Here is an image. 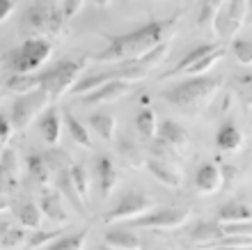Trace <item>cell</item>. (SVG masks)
Here are the masks:
<instances>
[{"mask_svg":"<svg viewBox=\"0 0 252 250\" xmlns=\"http://www.w3.org/2000/svg\"><path fill=\"white\" fill-rule=\"evenodd\" d=\"M174 23H177V16L167 21H149L133 33L108 37V46L96 55V60L99 62H124V60L140 58L152 48H156L158 44H163L165 35L174 28Z\"/></svg>","mask_w":252,"mask_h":250,"instance_id":"6da1fadb","label":"cell"},{"mask_svg":"<svg viewBox=\"0 0 252 250\" xmlns=\"http://www.w3.org/2000/svg\"><path fill=\"white\" fill-rule=\"evenodd\" d=\"M64 9L58 0H37L26 9L21 21V33L28 37H53L64 26Z\"/></svg>","mask_w":252,"mask_h":250,"instance_id":"7a4b0ae2","label":"cell"},{"mask_svg":"<svg viewBox=\"0 0 252 250\" xmlns=\"http://www.w3.org/2000/svg\"><path fill=\"white\" fill-rule=\"evenodd\" d=\"M220 87H222V80L216 76H195L167 90L163 97L167 104L177 108H199L206 101H211Z\"/></svg>","mask_w":252,"mask_h":250,"instance_id":"3957f363","label":"cell"},{"mask_svg":"<svg viewBox=\"0 0 252 250\" xmlns=\"http://www.w3.org/2000/svg\"><path fill=\"white\" fill-rule=\"evenodd\" d=\"M53 53V44L48 37H28L19 48H14L5 55L7 67L12 73H34Z\"/></svg>","mask_w":252,"mask_h":250,"instance_id":"277c9868","label":"cell"},{"mask_svg":"<svg viewBox=\"0 0 252 250\" xmlns=\"http://www.w3.org/2000/svg\"><path fill=\"white\" fill-rule=\"evenodd\" d=\"M85 60L87 58L62 60V62H58L55 67L41 71V87L51 94V99L58 101L62 94L71 92V87L76 85V80H78V73L85 69Z\"/></svg>","mask_w":252,"mask_h":250,"instance_id":"5b68a950","label":"cell"},{"mask_svg":"<svg viewBox=\"0 0 252 250\" xmlns=\"http://www.w3.org/2000/svg\"><path fill=\"white\" fill-rule=\"evenodd\" d=\"M48 104H53V99H51V94H48L44 87H37L32 92H26L23 97H19L12 106L14 126H16V129H28L41 110H46Z\"/></svg>","mask_w":252,"mask_h":250,"instance_id":"8992f818","label":"cell"},{"mask_svg":"<svg viewBox=\"0 0 252 250\" xmlns=\"http://www.w3.org/2000/svg\"><path fill=\"white\" fill-rule=\"evenodd\" d=\"M188 218H190V209L186 207H160L152 214L133 218L131 225L140 230H174V227L186 225Z\"/></svg>","mask_w":252,"mask_h":250,"instance_id":"52a82bcc","label":"cell"},{"mask_svg":"<svg viewBox=\"0 0 252 250\" xmlns=\"http://www.w3.org/2000/svg\"><path fill=\"white\" fill-rule=\"evenodd\" d=\"M246 12H248V0H227V5L222 7V12L216 19V33L222 39H232L239 33L243 23H246Z\"/></svg>","mask_w":252,"mask_h":250,"instance_id":"ba28073f","label":"cell"},{"mask_svg":"<svg viewBox=\"0 0 252 250\" xmlns=\"http://www.w3.org/2000/svg\"><path fill=\"white\" fill-rule=\"evenodd\" d=\"M149 207H152V200L147 198L145 193L128 191L126 195H122L117 207H113V209L103 216V220H106V223H115V220H124V218H138L140 214H145Z\"/></svg>","mask_w":252,"mask_h":250,"instance_id":"9c48e42d","label":"cell"},{"mask_svg":"<svg viewBox=\"0 0 252 250\" xmlns=\"http://www.w3.org/2000/svg\"><path fill=\"white\" fill-rule=\"evenodd\" d=\"M135 87V83H131V80H124V78H113L108 80V83H103L101 87H96L94 92L85 94L83 97V104H108V101H117L122 99L124 94H128Z\"/></svg>","mask_w":252,"mask_h":250,"instance_id":"30bf717a","label":"cell"},{"mask_svg":"<svg viewBox=\"0 0 252 250\" xmlns=\"http://www.w3.org/2000/svg\"><path fill=\"white\" fill-rule=\"evenodd\" d=\"M222 237H225V227L220 220H199L195 225V230L190 232V241L197 246H204V250Z\"/></svg>","mask_w":252,"mask_h":250,"instance_id":"8fae6325","label":"cell"},{"mask_svg":"<svg viewBox=\"0 0 252 250\" xmlns=\"http://www.w3.org/2000/svg\"><path fill=\"white\" fill-rule=\"evenodd\" d=\"M216 48H220L218 41H204V44H197V46H192L188 53H184V58L177 62V67H172L170 71H165L160 78H170V76H179V73H184L190 65H195L197 60H202L204 55H209V53H213Z\"/></svg>","mask_w":252,"mask_h":250,"instance_id":"7c38bea8","label":"cell"},{"mask_svg":"<svg viewBox=\"0 0 252 250\" xmlns=\"http://www.w3.org/2000/svg\"><path fill=\"white\" fill-rule=\"evenodd\" d=\"M58 191L64 193L66 200L71 202V207L78 211L80 216H83V218H90V211H87V202L80 198V193L76 191V186H73L71 177H69V165H64V168H60V170H58Z\"/></svg>","mask_w":252,"mask_h":250,"instance_id":"4fadbf2b","label":"cell"},{"mask_svg":"<svg viewBox=\"0 0 252 250\" xmlns=\"http://www.w3.org/2000/svg\"><path fill=\"white\" fill-rule=\"evenodd\" d=\"M195 186L202 195H211L222 186V170H218L213 163H204L197 170V177H195Z\"/></svg>","mask_w":252,"mask_h":250,"instance_id":"5bb4252c","label":"cell"},{"mask_svg":"<svg viewBox=\"0 0 252 250\" xmlns=\"http://www.w3.org/2000/svg\"><path fill=\"white\" fill-rule=\"evenodd\" d=\"M147 170L152 172L154 179H158L167 188H179L181 186V175L174 170L172 165H167L163 158H149L147 161Z\"/></svg>","mask_w":252,"mask_h":250,"instance_id":"9a60e30c","label":"cell"},{"mask_svg":"<svg viewBox=\"0 0 252 250\" xmlns=\"http://www.w3.org/2000/svg\"><path fill=\"white\" fill-rule=\"evenodd\" d=\"M96 177H99V188H101V198L106 200L110 198L113 188L117 186V168L108 156H101L96 161Z\"/></svg>","mask_w":252,"mask_h":250,"instance_id":"2e32d148","label":"cell"},{"mask_svg":"<svg viewBox=\"0 0 252 250\" xmlns=\"http://www.w3.org/2000/svg\"><path fill=\"white\" fill-rule=\"evenodd\" d=\"M216 220L220 223H241V220H252V209L246 202H227L216 211Z\"/></svg>","mask_w":252,"mask_h":250,"instance_id":"e0dca14e","label":"cell"},{"mask_svg":"<svg viewBox=\"0 0 252 250\" xmlns=\"http://www.w3.org/2000/svg\"><path fill=\"white\" fill-rule=\"evenodd\" d=\"M158 138L163 143H167L170 147H174V149H179V147H184L188 143V133L181 124H177L172 119H165L158 126Z\"/></svg>","mask_w":252,"mask_h":250,"instance_id":"ac0fdd59","label":"cell"},{"mask_svg":"<svg viewBox=\"0 0 252 250\" xmlns=\"http://www.w3.org/2000/svg\"><path fill=\"white\" fill-rule=\"evenodd\" d=\"M39 207L44 211V216L55 220V223H66V211L62 209V200H60V191H46L41 193Z\"/></svg>","mask_w":252,"mask_h":250,"instance_id":"d6986e66","label":"cell"},{"mask_svg":"<svg viewBox=\"0 0 252 250\" xmlns=\"http://www.w3.org/2000/svg\"><path fill=\"white\" fill-rule=\"evenodd\" d=\"M87 124H90V129H92L94 133H99L106 143H113V140H115L117 119H115L113 115H108V112H94V115H90Z\"/></svg>","mask_w":252,"mask_h":250,"instance_id":"ffe728a7","label":"cell"},{"mask_svg":"<svg viewBox=\"0 0 252 250\" xmlns=\"http://www.w3.org/2000/svg\"><path fill=\"white\" fill-rule=\"evenodd\" d=\"M106 244H110L117 250H140V239L131 230L124 227H113L106 232Z\"/></svg>","mask_w":252,"mask_h":250,"instance_id":"44dd1931","label":"cell"},{"mask_svg":"<svg viewBox=\"0 0 252 250\" xmlns=\"http://www.w3.org/2000/svg\"><path fill=\"white\" fill-rule=\"evenodd\" d=\"M41 87V73H12L7 78V90L14 94H26Z\"/></svg>","mask_w":252,"mask_h":250,"instance_id":"7402d4cb","label":"cell"},{"mask_svg":"<svg viewBox=\"0 0 252 250\" xmlns=\"http://www.w3.org/2000/svg\"><path fill=\"white\" fill-rule=\"evenodd\" d=\"M216 145L220 151H239L243 145V136L239 133V129L234 124H222L218 129V136H216Z\"/></svg>","mask_w":252,"mask_h":250,"instance_id":"603a6c76","label":"cell"},{"mask_svg":"<svg viewBox=\"0 0 252 250\" xmlns=\"http://www.w3.org/2000/svg\"><path fill=\"white\" fill-rule=\"evenodd\" d=\"M41 214H44V211H41L39 204L30 202V200H26V202H21L19 207H16V218H19V223L30 227V230H39Z\"/></svg>","mask_w":252,"mask_h":250,"instance_id":"cb8c5ba5","label":"cell"},{"mask_svg":"<svg viewBox=\"0 0 252 250\" xmlns=\"http://www.w3.org/2000/svg\"><path fill=\"white\" fill-rule=\"evenodd\" d=\"M39 131L44 136L48 145H58V140H60V131H62V124H60V115L53 110V108H48L46 115L41 117V124H39Z\"/></svg>","mask_w":252,"mask_h":250,"instance_id":"d4e9b609","label":"cell"},{"mask_svg":"<svg viewBox=\"0 0 252 250\" xmlns=\"http://www.w3.org/2000/svg\"><path fill=\"white\" fill-rule=\"evenodd\" d=\"M225 5L227 0H202L199 16H197L199 28H216V19H218V14L222 12Z\"/></svg>","mask_w":252,"mask_h":250,"instance_id":"484cf974","label":"cell"},{"mask_svg":"<svg viewBox=\"0 0 252 250\" xmlns=\"http://www.w3.org/2000/svg\"><path fill=\"white\" fill-rule=\"evenodd\" d=\"M232 87H234V92L239 94L243 108L250 110L252 108V73H236L232 80Z\"/></svg>","mask_w":252,"mask_h":250,"instance_id":"4316f807","label":"cell"},{"mask_svg":"<svg viewBox=\"0 0 252 250\" xmlns=\"http://www.w3.org/2000/svg\"><path fill=\"white\" fill-rule=\"evenodd\" d=\"M135 129L142 138H154V136H158V129H156V112L145 108V110H140L135 115Z\"/></svg>","mask_w":252,"mask_h":250,"instance_id":"83f0119b","label":"cell"},{"mask_svg":"<svg viewBox=\"0 0 252 250\" xmlns=\"http://www.w3.org/2000/svg\"><path fill=\"white\" fill-rule=\"evenodd\" d=\"M64 122H66V131H69V136L73 138V143H78L80 147H90V145H92V140H90V133H87V129L80 124L78 119L73 117L69 110H64Z\"/></svg>","mask_w":252,"mask_h":250,"instance_id":"f1b7e54d","label":"cell"},{"mask_svg":"<svg viewBox=\"0 0 252 250\" xmlns=\"http://www.w3.org/2000/svg\"><path fill=\"white\" fill-rule=\"evenodd\" d=\"M87 232H90V230L85 227V230H80L78 234H66V237L55 239V241L48 246L46 250H83L85 239H87Z\"/></svg>","mask_w":252,"mask_h":250,"instance_id":"f546056e","label":"cell"},{"mask_svg":"<svg viewBox=\"0 0 252 250\" xmlns=\"http://www.w3.org/2000/svg\"><path fill=\"white\" fill-rule=\"evenodd\" d=\"M48 161L44 156H39V154H30L28 156V172H30V177L34 179V181H39V184H46L48 181Z\"/></svg>","mask_w":252,"mask_h":250,"instance_id":"4dcf8cb0","label":"cell"},{"mask_svg":"<svg viewBox=\"0 0 252 250\" xmlns=\"http://www.w3.org/2000/svg\"><path fill=\"white\" fill-rule=\"evenodd\" d=\"M222 55H225V51H222V48H216L213 53H209V55H204L202 60H197L195 65H190L184 73H188V76H204V73L209 71V69H211V67L216 65Z\"/></svg>","mask_w":252,"mask_h":250,"instance_id":"1f68e13d","label":"cell"},{"mask_svg":"<svg viewBox=\"0 0 252 250\" xmlns=\"http://www.w3.org/2000/svg\"><path fill=\"white\" fill-rule=\"evenodd\" d=\"M69 177H71L76 191L80 193V198L87 202V172L83 163H71L69 165Z\"/></svg>","mask_w":252,"mask_h":250,"instance_id":"d6a6232c","label":"cell"},{"mask_svg":"<svg viewBox=\"0 0 252 250\" xmlns=\"http://www.w3.org/2000/svg\"><path fill=\"white\" fill-rule=\"evenodd\" d=\"M66 225H62L60 230H51V232H34L32 237L28 239V248L34 250V248H41L44 244H51V241H55V239L62 237V230H64Z\"/></svg>","mask_w":252,"mask_h":250,"instance_id":"836d02e7","label":"cell"},{"mask_svg":"<svg viewBox=\"0 0 252 250\" xmlns=\"http://www.w3.org/2000/svg\"><path fill=\"white\" fill-rule=\"evenodd\" d=\"M120 156L126 165H140L142 163V156H140V149L133 145L128 138H124L120 143Z\"/></svg>","mask_w":252,"mask_h":250,"instance_id":"e575fe53","label":"cell"},{"mask_svg":"<svg viewBox=\"0 0 252 250\" xmlns=\"http://www.w3.org/2000/svg\"><path fill=\"white\" fill-rule=\"evenodd\" d=\"M2 172H5L7 177H9V181H16V175H19V158H16V154H14L12 149H2Z\"/></svg>","mask_w":252,"mask_h":250,"instance_id":"d590c367","label":"cell"},{"mask_svg":"<svg viewBox=\"0 0 252 250\" xmlns=\"http://www.w3.org/2000/svg\"><path fill=\"white\" fill-rule=\"evenodd\" d=\"M234 55L241 65H252V41L250 39H234Z\"/></svg>","mask_w":252,"mask_h":250,"instance_id":"8d00e7d4","label":"cell"},{"mask_svg":"<svg viewBox=\"0 0 252 250\" xmlns=\"http://www.w3.org/2000/svg\"><path fill=\"white\" fill-rule=\"evenodd\" d=\"M23 239H26V232L21 230V227H7V230H2V239H0V244H2V248H14V246L23 244Z\"/></svg>","mask_w":252,"mask_h":250,"instance_id":"74e56055","label":"cell"},{"mask_svg":"<svg viewBox=\"0 0 252 250\" xmlns=\"http://www.w3.org/2000/svg\"><path fill=\"white\" fill-rule=\"evenodd\" d=\"M225 234H236V237H252V220H241V223H222Z\"/></svg>","mask_w":252,"mask_h":250,"instance_id":"f35d334b","label":"cell"},{"mask_svg":"<svg viewBox=\"0 0 252 250\" xmlns=\"http://www.w3.org/2000/svg\"><path fill=\"white\" fill-rule=\"evenodd\" d=\"M14 129H16V126H14V122H9V119L2 115V117H0V145H2V149H5L7 143L12 140Z\"/></svg>","mask_w":252,"mask_h":250,"instance_id":"ab89813d","label":"cell"},{"mask_svg":"<svg viewBox=\"0 0 252 250\" xmlns=\"http://www.w3.org/2000/svg\"><path fill=\"white\" fill-rule=\"evenodd\" d=\"M85 0H62V9H64V16L66 21H71L76 14L80 12V7H83Z\"/></svg>","mask_w":252,"mask_h":250,"instance_id":"60d3db41","label":"cell"},{"mask_svg":"<svg viewBox=\"0 0 252 250\" xmlns=\"http://www.w3.org/2000/svg\"><path fill=\"white\" fill-rule=\"evenodd\" d=\"M220 170H222V186L229 188L234 181V175H236V168H234V165H222Z\"/></svg>","mask_w":252,"mask_h":250,"instance_id":"b9f144b4","label":"cell"},{"mask_svg":"<svg viewBox=\"0 0 252 250\" xmlns=\"http://www.w3.org/2000/svg\"><path fill=\"white\" fill-rule=\"evenodd\" d=\"M14 2L16 0H0V21H7V16L14 12Z\"/></svg>","mask_w":252,"mask_h":250,"instance_id":"7bdbcfd3","label":"cell"},{"mask_svg":"<svg viewBox=\"0 0 252 250\" xmlns=\"http://www.w3.org/2000/svg\"><path fill=\"white\" fill-rule=\"evenodd\" d=\"M206 250H252V246H216V248H206Z\"/></svg>","mask_w":252,"mask_h":250,"instance_id":"ee69618b","label":"cell"},{"mask_svg":"<svg viewBox=\"0 0 252 250\" xmlns=\"http://www.w3.org/2000/svg\"><path fill=\"white\" fill-rule=\"evenodd\" d=\"M92 2L96 7H108V5H110V0H92Z\"/></svg>","mask_w":252,"mask_h":250,"instance_id":"f6af8a7d","label":"cell"},{"mask_svg":"<svg viewBox=\"0 0 252 250\" xmlns=\"http://www.w3.org/2000/svg\"><path fill=\"white\" fill-rule=\"evenodd\" d=\"M248 12H250V19H252V0H248Z\"/></svg>","mask_w":252,"mask_h":250,"instance_id":"bcb514c9","label":"cell"},{"mask_svg":"<svg viewBox=\"0 0 252 250\" xmlns=\"http://www.w3.org/2000/svg\"><path fill=\"white\" fill-rule=\"evenodd\" d=\"M99 250H117V248H113V246L108 244V246H103V248H99Z\"/></svg>","mask_w":252,"mask_h":250,"instance_id":"7dc6e473","label":"cell"},{"mask_svg":"<svg viewBox=\"0 0 252 250\" xmlns=\"http://www.w3.org/2000/svg\"><path fill=\"white\" fill-rule=\"evenodd\" d=\"M140 250H142V248H140Z\"/></svg>","mask_w":252,"mask_h":250,"instance_id":"c3c4849f","label":"cell"}]
</instances>
